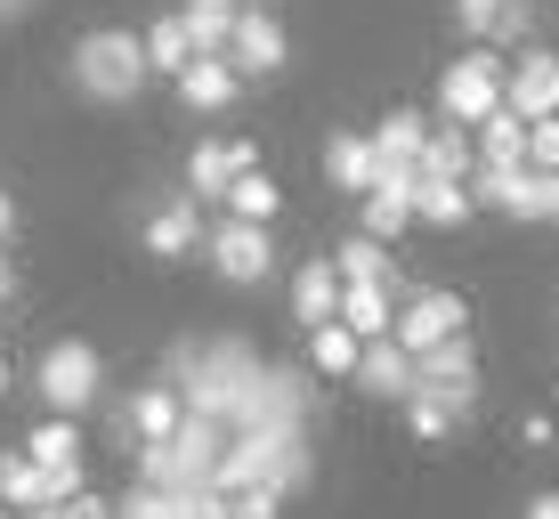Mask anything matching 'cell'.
I'll list each match as a JSON object with an SVG mask.
<instances>
[{
	"instance_id": "9c48e42d",
	"label": "cell",
	"mask_w": 559,
	"mask_h": 519,
	"mask_svg": "<svg viewBox=\"0 0 559 519\" xmlns=\"http://www.w3.org/2000/svg\"><path fill=\"white\" fill-rule=\"evenodd\" d=\"M414 374H421V390H447L454 406L471 414V398H478V350H471V333H454V341H438V350H421Z\"/></svg>"
},
{
	"instance_id": "9a60e30c",
	"label": "cell",
	"mask_w": 559,
	"mask_h": 519,
	"mask_svg": "<svg viewBox=\"0 0 559 519\" xmlns=\"http://www.w3.org/2000/svg\"><path fill=\"white\" fill-rule=\"evenodd\" d=\"M357 390H373V398H406L421 390V374H414V357L397 350V341H365V357H357Z\"/></svg>"
},
{
	"instance_id": "ffe728a7",
	"label": "cell",
	"mask_w": 559,
	"mask_h": 519,
	"mask_svg": "<svg viewBox=\"0 0 559 519\" xmlns=\"http://www.w3.org/2000/svg\"><path fill=\"white\" fill-rule=\"evenodd\" d=\"M471 139H478V163H487V170H527V122H519L511 106H495Z\"/></svg>"
},
{
	"instance_id": "cb8c5ba5",
	"label": "cell",
	"mask_w": 559,
	"mask_h": 519,
	"mask_svg": "<svg viewBox=\"0 0 559 519\" xmlns=\"http://www.w3.org/2000/svg\"><path fill=\"white\" fill-rule=\"evenodd\" d=\"M341 325H349L357 341H390V325H397L390 284H341Z\"/></svg>"
},
{
	"instance_id": "74e56055",
	"label": "cell",
	"mask_w": 559,
	"mask_h": 519,
	"mask_svg": "<svg viewBox=\"0 0 559 519\" xmlns=\"http://www.w3.org/2000/svg\"><path fill=\"white\" fill-rule=\"evenodd\" d=\"M16 519H73L66 504H49V511H16Z\"/></svg>"
},
{
	"instance_id": "52a82bcc",
	"label": "cell",
	"mask_w": 559,
	"mask_h": 519,
	"mask_svg": "<svg viewBox=\"0 0 559 519\" xmlns=\"http://www.w3.org/2000/svg\"><path fill=\"white\" fill-rule=\"evenodd\" d=\"M284 57H293L284 25H276L267 9H243V16H236V42H227V66H236L243 82H267V73H284Z\"/></svg>"
},
{
	"instance_id": "4316f807",
	"label": "cell",
	"mask_w": 559,
	"mask_h": 519,
	"mask_svg": "<svg viewBox=\"0 0 559 519\" xmlns=\"http://www.w3.org/2000/svg\"><path fill=\"white\" fill-rule=\"evenodd\" d=\"M187 33H195V57H227V42H236V16L243 0H187Z\"/></svg>"
},
{
	"instance_id": "30bf717a",
	"label": "cell",
	"mask_w": 559,
	"mask_h": 519,
	"mask_svg": "<svg viewBox=\"0 0 559 519\" xmlns=\"http://www.w3.org/2000/svg\"><path fill=\"white\" fill-rule=\"evenodd\" d=\"M503 106L519 114V122H544V114H559V57H551V49H527V57L511 66Z\"/></svg>"
},
{
	"instance_id": "7402d4cb",
	"label": "cell",
	"mask_w": 559,
	"mask_h": 519,
	"mask_svg": "<svg viewBox=\"0 0 559 519\" xmlns=\"http://www.w3.org/2000/svg\"><path fill=\"white\" fill-rule=\"evenodd\" d=\"M333 268H341V284H390V293H397V260H390V244L365 236V227H357L349 244H333Z\"/></svg>"
},
{
	"instance_id": "8fae6325",
	"label": "cell",
	"mask_w": 559,
	"mask_h": 519,
	"mask_svg": "<svg viewBox=\"0 0 559 519\" xmlns=\"http://www.w3.org/2000/svg\"><path fill=\"white\" fill-rule=\"evenodd\" d=\"M324 179H333L341 196H373V187H381L373 139H365V130H333V139H324Z\"/></svg>"
},
{
	"instance_id": "83f0119b",
	"label": "cell",
	"mask_w": 559,
	"mask_h": 519,
	"mask_svg": "<svg viewBox=\"0 0 559 519\" xmlns=\"http://www.w3.org/2000/svg\"><path fill=\"white\" fill-rule=\"evenodd\" d=\"M139 42H146V66H154V73H170V82L195 66V33H187V16H154Z\"/></svg>"
},
{
	"instance_id": "ab89813d",
	"label": "cell",
	"mask_w": 559,
	"mask_h": 519,
	"mask_svg": "<svg viewBox=\"0 0 559 519\" xmlns=\"http://www.w3.org/2000/svg\"><path fill=\"white\" fill-rule=\"evenodd\" d=\"M0 390H9V357H0Z\"/></svg>"
},
{
	"instance_id": "f35d334b",
	"label": "cell",
	"mask_w": 559,
	"mask_h": 519,
	"mask_svg": "<svg viewBox=\"0 0 559 519\" xmlns=\"http://www.w3.org/2000/svg\"><path fill=\"white\" fill-rule=\"evenodd\" d=\"M33 9V0H0V16H25Z\"/></svg>"
},
{
	"instance_id": "5bb4252c",
	"label": "cell",
	"mask_w": 559,
	"mask_h": 519,
	"mask_svg": "<svg viewBox=\"0 0 559 519\" xmlns=\"http://www.w3.org/2000/svg\"><path fill=\"white\" fill-rule=\"evenodd\" d=\"M243 170H260L252 146L243 139H211V146H195V163H187V196H227Z\"/></svg>"
},
{
	"instance_id": "3957f363",
	"label": "cell",
	"mask_w": 559,
	"mask_h": 519,
	"mask_svg": "<svg viewBox=\"0 0 559 519\" xmlns=\"http://www.w3.org/2000/svg\"><path fill=\"white\" fill-rule=\"evenodd\" d=\"M503 82H511L503 49H462L454 66H447V82H438V106H447V122L478 130L495 106H503Z\"/></svg>"
},
{
	"instance_id": "f1b7e54d",
	"label": "cell",
	"mask_w": 559,
	"mask_h": 519,
	"mask_svg": "<svg viewBox=\"0 0 559 519\" xmlns=\"http://www.w3.org/2000/svg\"><path fill=\"white\" fill-rule=\"evenodd\" d=\"M219 203H227V220H260V227H267V220H276V203H284V187L267 179V170H243Z\"/></svg>"
},
{
	"instance_id": "f546056e",
	"label": "cell",
	"mask_w": 559,
	"mask_h": 519,
	"mask_svg": "<svg viewBox=\"0 0 559 519\" xmlns=\"http://www.w3.org/2000/svg\"><path fill=\"white\" fill-rule=\"evenodd\" d=\"M406 422H414L421 438H447L454 422H462V406H454L447 390H414V398H406Z\"/></svg>"
},
{
	"instance_id": "4dcf8cb0",
	"label": "cell",
	"mask_w": 559,
	"mask_h": 519,
	"mask_svg": "<svg viewBox=\"0 0 559 519\" xmlns=\"http://www.w3.org/2000/svg\"><path fill=\"white\" fill-rule=\"evenodd\" d=\"M527 25H535V9H527V0H503V9H495V25H487V49L527 42Z\"/></svg>"
},
{
	"instance_id": "4fadbf2b",
	"label": "cell",
	"mask_w": 559,
	"mask_h": 519,
	"mask_svg": "<svg viewBox=\"0 0 559 519\" xmlns=\"http://www.w3.org/2000/svg\"><path fill=\"white\" fill-rule=\"evenodd\" d=\"M179 422H187L179 381H146V390L130 398V438H139V447H170V438H179Z\"/></svg>"
},
{
	"instance_id": "ac0fdd59",
	"label": "cell",
	"mask_w": 559,
	"mask_h": 519,
	"mask_svg": "<svg viewBox=\"0 0 559 519\" xmlns=\"http://www.w3.org/2000/svg\"><path fill=\"white\" fill-rule=\"evenodd\" d=\"M414 227V170H381V187L365 196V236L397 244Z\"/></svg>"
},
{
	"instance_id": "5b68a950",
	"label": "cell",
	"mask_w": 559,
	"mask_h": 519,
	"mask_svg": "<svg viewBox=\"0 0 559 519\" xmlns=\"http://www.w3.org/2000/svg\"><path fill=\"white\" fill-rule=\"evenodd\" d=\"M106 390V357L90 350V341H49L41 350V398L49 414H90Z\"/></svg>"
},
{
	"instance_id": "6da1fadb",
	"label": "cell",
	"mask_w": 559,
	"mask_h": 519,
	"mask_svg": "<svg viewBox=\"0 0 559 519\" xmlns=\"http://www.w3.org/2000/svg\"><path fill=\"white\" fill-rule=\"evenodd\" d=\"M187 398V414H211L227 430H308L317 422V390H308L300 365H267L252 341L211 333V341H179L170 374Z\"/></svg>"
},
{
	"instance_id": "e575fe53",
	"label": "cell",
	"mask_w": 559,
	"mask_h": 519,
	"mask_svg": "<svg viewBox=\"0 0 559 519\" xmlns=\"http://www.w3.org/2000/svg\"><path fill=\"white\" fill-rule=\"evenodd\" d=\"M66 511H73V519H122V504H98V495H73Z\"/></svg>"
},
{
	"instance_id": "484cf974",
	"label": "cell",
	"mask_w": 559,
	"mask_h": 519,
	"mask_svg": "<svg viewBox=\"0 0 559 519\" xmlns=\"http://www.w3.org/2000/svg\"><path fill=\"white\" fill-rule=\"evenodd\" d=\"M25 455H33L41 471H66V479H82V422H73V414H49L41 430L25 438Z\"/></svg>"
},
{
	"instance_id": "e0dca14e",
	"label": "cell",
	"mask_w": 559,
	"mask_h": 519,
	"mask_svg": "<svg viewBox=\"0 0 559 519\" xmlns=\"http://www.w3.org/2000/svg\"><path fill=\"white\" fill-rule=\"evenodd\" d=\"M236 90H243V73L227 66V57H195V66L179 73V106L187 114H227V106H236Z\"/></svg>"
},
{
	"instance_id": "2e32d148",
	"label": "cell",
	"mask_w": 559,
	"mask_h": 519,
	"mask_svg": "<svg viewBox=\"0 0 559 519\" xmlns=\"http://www.w3.org/2000/svg\"><path fill=\"white\" fill-rule=\"evenodd\" d=\"M478 170V139L462 122H430V139H421V163L414 179H471Z\"/></svg>"
},
{
	"instance_id": "7a4b0ae2",
	"label": "cell",
	"mask_w": 559,
	"mask_h": 519,
	"mask_svg": "<svg viewBox=\"0 0 559 519\" xmlns=\"http://www.w3.org/2000/svg\"><path fill=\"white\" fill-rule=\"evenodd\" d=\"M73 90L82 98H98V106H130L139 90L154 82V66H146V42L139 33H122V25H98V33H82V49H73Z\"/></svg>"
},
{
	"instance_id": "ba28073f",
	"label": "cell",
	"mask_w": 559,
	"mask_h": 519,
	"mask_svg": "<svg viewBox=\"0 0 559 519\" xmlns=\"http://www.w3.org/2000/svg\"><path fill=\"white\" fill-rule=\"evenodd\" d=\"M73 495H82V479L41 471L33 455H0V504L9 511H49V504H73Z\"/></svg>"
},
{
	"instance_id": "277c9868",
	"label": "cell",
	"mask_w": 559,
	"mask_h": 519,
	"mask_svg": "<svg viewBox=\"0 0 559 519\" xmlns=\"http://www.w3.org/2000/svg\"><path fill=\"white\" fill-rule=\"evenodd\" d=\"M203 260L219 268V284H236V293H260V284L276 276V236H267L260 220H211Z\"/></svg>"
},
{
	"instance_id": "603a6c76",
	"label": "cell",
	"mask_w": 559,
	"mask_h": 519,
	"mask_svg": "<svg viewBox=\"0 0 559 519\" xmlns=\"http://www.w3.org/2000/svg\"><path fill=\"white\" fill-rule=\"evenodd\" d=\"M471 211H478L471 179H414V220L421 227H462Z\"/></svg>"
},
{
	"instance_id": "8d00e7d4",
	"label": "cell",
	"mask_w": 559,
	"mask_h": 519,
	"mask_svg": "<svg viewBox=\"0 0 559 519\" xmlns=\"http://www.w3.org/2000/svg\"><path fill=\"white\" fill-rule=\"evenodd\" d=\"M9 227H16V203H9V187H0V244H9Z\"/></svg>"
},
{
	"instance_id": "d4e9b609",
	"label": "cell",
	"mask_w": 559,
	"mask_h": 519,
	"mask_svg": "<svg viewBox=\"0 0 559 519\" xmlns=\"http://www.w3.org/2000/svg\"><path fill=\"white\" fill-rule=\"evenodd\" d=\"M357 357H365V341L349 333V325H308V365H317L324 381H357Z\"/></svg>"
},
{
	"instance_id": "8992f818",
	"label": "cell",
	"mask_w": 559,
	"mask_h": 519,
	"mask_svg": "<svg viewBox=\"0 0 559 519\" xmlns=\"http://www.w3.org/2000/svg\"><path fill=\"white\" fill-rule=\"evenodd\" d=\"M454 333H471V309H462V293H406V300H397L390 341H397L406 357L438 350V341H454Z\"/></svg>"
},
{
	"instance_id": "1f68e13d",
	"label": "cell",
	"mask_w": 559,
	"mask_h": 519,
	"mask_svg": "<svg viewBox=\"0 0 559 519\" xmlns=\"http://www.w3.org/2000/svg\"><path fill=\"white\" fill-rule=\"evenodd\" d=\"M527 170H559V114L527 122Z\"/></svg>"
},
{
	"instance_id": "7c38bea8",
	"label": "cell",
	"mask_w": 559,
	"mask_h": 519,
	"mask_svg": "<svg viewBox=\"0 0 559 519\" xmlns=\"http://www.w3.org/2000/svg\"><path fill=\"white\" fill-rule=\"evenodd\" d=\"M203 236H211V227H203V196H170V203L146 220V252H154V260H179V252H195Z\"/></svg>"
},
{
	"instance_id": "836d02e7",
	"label": "cell",
	"mask_w": 559,
	"mask_h": 519,
	"mask_svg": "<svg viewBox=\"0 0 559 519\" xmlns=\"http://www.w3.org/2000/svg\"><path fill=\"white\" fill-rule=\"evenodd\" d=\"M495 9H503V0H454V25H462V33H478V42H487Z\"/></svg>"
},
{
	"instance_id": "d590c367",
	"label": "cell",
	"mask_w": 559,
	"mask_h": 519,
	"mask_svg": "<svg viewBox=\"0 0 559 519\" xmlns=\"http://www.w3.org/2000/svg\"><path fill=\"white\" fill-rule=\"evenodd\" d=\"M519 519H559V487H544V495H527V504H519Z\"/></svg>"
},
{
	"instance_id": "d6a6232c",
	"label": "cell",
	"mask_w": 559,
	"mask_h": 519,
	"mask_svg": "<svg viewBox=\"0 0 559 519\" xmlns=\"http://www.w3.org/2000/svg\"><path fill=\"white\" fill-rule=\"evenodd\" d=\"M284 511V495L276 487H243V495H227V519H276Z\"/></svg>"
},
{
	"instance_id": "44dd1931",
	"label": "cell",
	"mask_w": 559,
	"mask_h": 519,
	"mask_svg": "<svg viewBox=\"0 0 559 519\" xmlns=\"http://www.w3.org/2000/svg\"><path fill=\"white\" fill-rule=\"evenodd\" d=\"M421 139H430V114H421V106H397L390 122L373 130V155H381V170H414V163H421Z\"/></svg>"
},
{
	"instance_id": "d6986e66",
	"label": "cell",
	"mask_w": 559,
	"mask_h": 519,
	"mask_svg": "<svg viewBox=\"0 0 559 519\" xmlns=\"http://www.w3.org/2000/svg\"><path fill=\"white\" fill-rule=\"evenodd\" d=\"M333 317H341V268H333V252L300 260V276H293V325H333Z\"/></svg>"
}]
</instances>
